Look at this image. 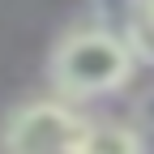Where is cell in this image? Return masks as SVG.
I'll use <instances>...</instances> for the list:
<instances>
[{"label":"cell","mask_w":154,"mask_h":154,"mask_svg":"<svg viewBox=\"0 0 154 154\" xmlns=\"http://www.w3.org/2000/svg\"><path fill=\"white\" fill-rule=\"evenodd\" d=\"M82 128L64 103H26L5 124V154H82Z\"/></svg>","instance_id":"2"},{"label":"cell","mask_w":154,"mask_h":154,"mask_svg":"<svg viewBox=\"0 0 154 154\" xmlns=\"http://www.w3.org/2000/svg\"><path fill=\"white\" fill-rule=\"evenodd\" d=\"M128 47H133V56L154 60V0H133V13H128Z\"/></svg>","instance_id":"4"},{"label":"cell","mask_w":154,"mask_h":154,"mask_svg":"<svg viewBox=\"0 0 154 154\" xmlns=\"http://www.w3.org/2000/svg\"><path fill=\"white\" fill-rule=\"evenodd\" d=\"M128 77H133V47L107 30H73L51 56V82L60 94H73V99L120 90Z\"/></svg>","instance_id":"1"},{"label":"cell","mask_w":154,"mask_h":154,"mask_svg":"<svg viewBox=\"0 0 154 154\" xmlns=\"http://www.w3.org/2000/svg\"><path fill=\"white\" fill-rule=\"evenodd\" d=\"M82 154H141V133L128 124H90L82 128Z\"/></svg>","instance_id":"3"}]
</instances>
